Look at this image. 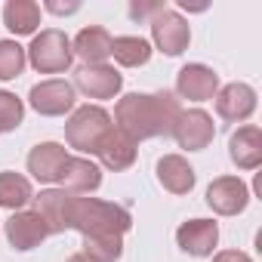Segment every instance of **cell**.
Instances as JSON below:
<instances>
[{"mask_svg": "<svg viewBox=\"0 0 262 262\" xmlns=\"http://www.w3.org/2000/svg\"><path fill=\"white\" fill-rule=\"evenodd\" d=\"M37 213L47 219L50 231H80L83 237L90 234H123L133 225V216H129L126 207L120 204H108L99 198H80L74 191L65 188H47L37 198Z\"/></svg>", "mask_w": 262, "mask_h": 262, "instance_id": "obj_1", "label": "cell"}, {"mask_svg": "<svg viewBox=\"0 0 262 262\" xmlns=\"http://www.w3.org/2000/svg\"><path fill=\"white\" fill-rule=\"evenodd\" d=\"M182 114V105L173 93H129L117 102L114 120L117 129L126 133L133 142L173 136V126Z\"/></svg>", "mask_w": 262, "mask_h": 262, "instance_id": "obj_2", "label": "cell"}, {"mask_svg": "<svg viewBox=\"0 0 262 262\" xmlns=\"http://www.w3.org/2000/svg\"><path fill=\"white\" fill-rule=\"evenodd\" d=\"M111 114L105 111V108H99V105H83V108H77L71 117H68V123H65V139H68V145L71 148H77V151H86V155H96V148H99V142L111 133Z\"/></svg>", "mask_w": 262, "mask_h": 262, "instance_id": "obj_3", "label": "cell"}, {"mask_svg": "<svg viewBox=\"0 0 262 262\" xmlns=\"http://www.w3.org/2000/svg\"><path fill=\"white\" fill-rule=\"evenodd\" d=\"M28 59H31V65H34L40 74H59V71H68V68H71V59H74V53H71V40H68L62 31L47 28V31H40V34L31 40V47H28Z\"/></svg>", "mask_w": 262, "mask_h": 262, "instance_id": "obj_4", "label": "cell"}, {"mask_svg": "<svg viewBox=\"0 0 262 262\" xmlns=\"http://www.w3.org/2000/svg\"><path fill=\"white\" fill-rule=\"evenodd\" d=\"M151 37H155V47L164 53V56H182L188 50V40H191V28L188 22L173 13V10H164L151 19Z\"/></svg>", "mask_w": 262, "mask_h": 262, "instance_id": "obj_5", "label": "cell"}, {"mask_svg": "<svg viewBox=\"0 0 262 262\" xmlns=\"http://www.w3.org/2000/svg\"><path fill=\"white\" fill-rule=\"evenodd\" d=\"M216 136V126H213V117L201 108H191V111H182L176 126H173V139L179 142V148L185 151H201L213 142Z\"/></svg>", "mask_w": 262, "mask_h": 262, "instance_id": "obj_6", "label": "cell"}, {"mask_svg": "<svg viewBox=\"0 0 262 262\" xmlns=\"http://www.w3.org/2000/svg\"><path fill=\"white\" fill-rule=\"evenodd\" d=\"M50 225L37 210H19L7 219V241L16 250H34L50 237Z\"/></svg>", "mask_w": 262, "mask_h": 262, "instance_id": "obj_7", "label": "cell"}, {"mask_svg": "<svg viewBox=\"0 0 262 262\" xmlns=\"http://www.w3.org/2000/svg\"><path fill=\"white\" fill-rule=\"evenodd\" d=\"M207 204L213 207V213L219 216H237L247 210L250 204V188L237 179V176H219L210 182L207 188Z\"/></svg>", "mask_w": 262, "mask_h": 262, "instance_id": "obj_8", "label": "cell"}, {"mask_svg": "<svg viewBox=\"0 0 262 262\" xmlns=\"http://www.w3.org/2000/svg\"><path fill=\"white\" fill-rule=\"evenodd\" d=\"M74 86L86 99H114L123 86V77L111 65H83L74 71Z\"/></svg>", "mask_w": 262, "mask_h": 262, "instance_id": "obj_9", "label": "cell"}, {"mask_svg": "<svg viewBox=\"0 0 262 262\" xmlns=\"http://www.w3.org/2000/svg\"><path fill=\"white\" fill-rule=\"evenodd\" d=\"M28 102L37 114L43 117H59L65 111L74 108V86L68 80H43L37 86H31Z\"/></svg>", "mask_w": 262, "mask_h": 262, "instance_id": "obj_10", "label": "cell"}, {"mask_svg": "<svg viewBox=\"0 0 262 262\" xmlns=\"http://www.w3.org/2000/svg\"><path fill=\"white\" fill-rule=\"evenodd\" d=\"M176 93L188 102H207L219 93V74L201 62H191L185 68H179L176 74Z\"/></svg>", "mask_w": 262, "mask_h": 262, "instance_id": "obj_11", "label": "cell"}, {"mask_svg": "<svg viewBox=\"0 0 262 262\" xmlns=\"http://www.w3.org/2000/svg\"><path fill=\"white\" fill-rule=\"evenodd\" d=\"M176 244L188 256H213V247L219 244V225L213 219H188L176 228Z\"/></svg>", "mask_w": 262, "mask_h": 262, "instance_id": "obj_12", "label": "cell"}, {"mask_svg": "<svg viewBox=\"0 0 262 262\" xmlns=\"http://www.w3.org/2000/svg\"><path fill=\"white\" fill-rule=\"evenodd\" d=\"M213 99H216V114L228 123H241L256 111V90L247 83H237V80L222 86Z\"/></svg>", "mask_w": 262, "mask_h": 262, "instance_id": "obj_13", "label": "cell"}, {"mask_svg": "<svg viewBox=\"0 0 262 262\" xmlns=\"http://www.w3.org/2000/svg\"><path fill=\"white\" fill-rule=\"evenodd\" d=\"M68 158L71 155L65 151V145H59V142H40L28 155V173L37 182H62Z\"/></svg>", "mask_w": 262, "mask_h": 262, "instance_id": "obj_14", "label": "cell"}, {"mask_svg": "<svg viewBox=\"0 0 262 262\" xmlns=\"http://www.w3.org/2000/svg\"><path fill=\"white\" fill-rule=\"evenodd\" d=\"M228 158L237 170H256L262 164V129L247 123L228 139Z\"/></svg>", "mask_w": 262, "mask_h": 262, "instance_id": "obj_15", "label": "cell"}, {"mask_svg": "<svg viewBox=\"0 0 262 262\" xmlns=\"http://www.w3.org/2000/svg\"><path fill=\"white\" fill-rule=\"evenodd\" d=\"M96 155H99L102 167H108V170H114V173H117V170L133 167V161H136V142L129 139L126 133H120L117 126H111V133L99 142Z\"/></svg>", "mask_w": 262, "mask_h": 262, "instance_id": "obj_16", "label": "cell"}, {"mask_svg": "<svg viewBox=\"0 0 262 262\" xmlns=\"http://www.w3.org/2000/svg\"><path fill=\"white\" fill-rule=\"evenodd\" d=\"M111 40H114V37H111L105 28L90 25V28H83V31L74 37L71 53L80 56L83 65H105V59L111 56Z\"/></svg>", "mask_w": 262, "mask_h": 262, "instance_id": "obj_17", "label": "cell"}, {"mask_svg": "<svg viewBox=\"0 0 262 262\" xmlns=\"http://www.w3.org/2000/svg\"><path fill=\"white\" fill-rule=\"evenodd\" d=\"M158 182L170 194H188L194 188V170L182 155H164L158 161Z\"/></svg>", "mask_w": 262, "mask_h": 262, "instance_id": "obj_18", "label": "cell"}, {"mask_svg": "<svg viewBox=\"0 0 262 262\" xmlns=\"http://www.w3.org/2000/svg\"><path fill=\"white\" fill-rule=\"evenodd\" d=\"M102 185V170L86 161V158H68L65 173H62V188L74 194H90Z\"/></svg>", "mask_w": 262, "mask_h": 262, "instance_id": "obj_19", "label": "cell"}, {"mask_svg": "<svg viewBox=\"0 0 262 262\" xmlns=\"http://www.w3.org/2000/svg\"><path fill=\"white\" fill-rule=\"evenodd\" d=\"M4 25L19 37V34H34L40 25V7L34 0H7L4 7Z\"/></svg>", "mask_w": 262, "mask_h": 262, "instance_id": "obj_20", "label": "cell"}, {"mask_svg": "<svg viewBox=\"0 0 262 262\" xmlns=\"http://www.w3.org/2000/svg\"><path fill=\"white\" fill-rule=\"evenodd\" d=\"M28 201H34L31 182L19 173H0V207L7 210H22Z\"/></svg>", "mask_w": 262, "mask_h": 262, "instance_id": "obj_21", "label": "cell"}, {"mask_svg": "<svg viewBox=\"0 0 262 262\" xmlns=\"http://www.w3.org/2000/svg\"><path fill=\"white\" fill-rule=\"evenodd\" d=\"M111 56L123 65V68H139V65H145L148 59H151V47H148V40H142V37H114L111 40Z\"/></svg>", "mask_w": 262, "mask_h": 262, "instance_id": "obj_22", "label": "cell"}, {"mask_svg": "<svg viewBox=\"0 0 262 262\" xmlns=\"http://www.w3.org/2000/svg\"><path fill=\"white\" fill-rule=\"evenodd\" d=\"M80 253L93 262H117L123 256V234H90L83 237Z\"/></svg>", "mask_w": 262, "mask_h": 262, "instance_id": "obj_23", "label": "cell"}, {"mask_svg": "<svg viewBox=\"0 0 262 262\" xmlns=\"http://www.w3.org/2000/svg\"><path fill=\"white\" fill-rule=\"evenodd\" d=\"M25 50L16 40H0V80H13L25 71Z\"/></svg>", "mask_w": 262, "mask_h": 262, "instance_id": "obj_24", "label": "cell"}, {"mask_svg": "<svg viewBox=\"0 0 262 262\" xmlns=\"http://www.w3.org/2000/svg\"><path fill=\"white\" fill-rule=\"evenodd\" d=\"M22 117H25L22 99L7 93V90H0V133H13V129L22 123Z\"/></svg>", "mask_w": 262, "mask_h": 262, "instance_id": "obj_25", "label": "cell"}, {"mask_svg": "<svg viewBox=\"0 0 262 262\" xmlns=\"http://www.w3.org/2000/svg\"><path fill=\"white\" fill-rule=\"evenodd\" d=\"M164 10H167L164 4H129V16L133 19H155Z\"/></svg>", "mask_w": 262, "mask_h": 262, "instance_id": "obj_26", "label": "cell"}, {"mask_svg": "<svg viewBox=\"0 0 262 262\" xmlns=\"http://www.w3.org/2000/svg\"><path fill=\"white\" fill-rule=\"evenodd\" d=\"M213 262H253V259L247 253H241V250H222V253L213 256Z\"/></svg>", "mask_w": 262, "mask_h": 262, "instance_id": "obj_27", "label": "cell"}, {"mask_svg": "<svg viewBox=\"0 0 262 262\" xmlns=\"http://www.w3.org/2000/svg\"><path fill=\"white\" fill-rule=\"evenodd\" d=\"M47 10H50V13H56V16H71V13H77V10H80V4H56V0H50Z\"/></svg>", "mask_w": 262, "mask_h": 262, "instance_id": "obj_28", "label": "cell"}, {"mask_svg": "<svg viewBox=\"0 0 262 262\" xmlns=\"http://www.w3.org/2000/svg\"><path fill=\"white\" fill-rule=\"evenodd\" d=\"M68 262H93V259L83 256V253H74V256H68Z\"/></svg>", "mask_w": 262, "mask_h": 262, "instance_id": "obj_29", "label": "cell"}]
</instances>
